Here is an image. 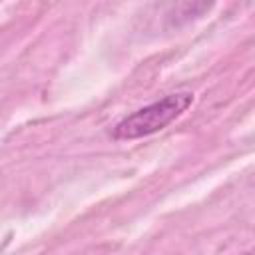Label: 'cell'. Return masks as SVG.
I'll return each mask as SVG.
<instances>
[{"label":"cell","instance_id":"obj_1","mask_svg":"<svg viewBox=\"0 0 255 255\" xmlns=\"http://www.w3.org/2000/svg\"><path fill=\"white\" fill-rule=\"evenodd\" d=\"M193 100L195 98L191 92H175L163 96L161 100L147 104L135 110L133 114L122 118L112 128V137L118 141H126V139H139L157 133L163 128H167L171 122H175L179 116H183L193 104Z\"/></svg>","mask_w":255,"mask_h":255}]
</instances>
